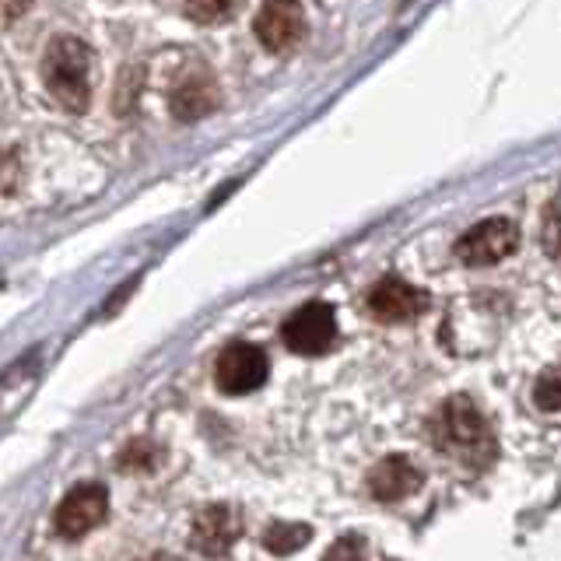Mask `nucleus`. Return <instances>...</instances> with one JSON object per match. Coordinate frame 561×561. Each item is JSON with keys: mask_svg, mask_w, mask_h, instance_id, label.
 <instances>
[{"mask_svg": "<svg viewBox=\"0 0 561 561\" xmlns=\"http://www.w3.org/2000/svg\"><path fill=\"white\" fill-rule=\"evenodd\" d=\"M432 435L443 453H453L456 460H463L470 467H481L495 456V438L484 414L478 411V403L467 397H453L443 411L432 421Z\"/></svg>", "mask_w": 561, "mask_h": 561, "instance_id": "nucleus-1", "label": "nucleus"}, {"mask_svg": "<svg viewBox=\"0 0 561 561\" xmlns=\"http://www.w3.org/2000/svg\"><path fill=\"white\" fill-rule=\"evenodd\" d=\"M43 81L67 113H84L92 102V49L75 35L49 43L43 57Z\"/></svg>", "mask_w": 561, "mask_h": 561, "instance_id": "nucleus-2", "label": "nucleus"}, {"mask_svg": "<svg viewBox=\"0 0 561 561\" xmlns=\"http://www.w3.org/2000/svg\"><path fill=\"white\" fill-rule=\"evenodd\" d=\"M519 245V228L508 218H488L481 225H473L470 232L456 239V260L467 267H491V263L505 260Z\"/></svg>", "mask_w": 561, "mask_h": 561, "instance_id": "nucleus-3", "label": "nucleus"}, {"mask_svg": "<svg viewBox=\"0 0 561 561\" xmlns=\"http://www.w3.org/2000/svg\"><path fill=\"white\" fill-rule=\"evenodd\" d=\"M280 337L295 351V355H323L330 344L337 341V316L333 306L327 302H309L298 312H291L285 327H280Z\"/></svg>", "mask_w": 561, "mask_h": 561, "instance_id": "nucleus-4", "label": "nucleus"}, {"mask_svg": "<svg viewBox=\"0 0 561 561\" xmlns=\"http://www.w3.org/2000/svg\"><path fill=\"white\" fill-rule=\"evenodd\" d=\"M215 379L232 397L253 393L267 382V355L256 344H228L218 355Z\"/></svg>", "mask_w": 561, "mask_h": 561, "instance_id": "nucleus-5", "label": "nucleus"}, {"mask_svg": "<svg viewBox=\"0 0 561 561\" xmlns=\"http://www.w3.org/2000/svg\"><path fill=\"white\" fill-rule=\"evenodd\" d=\"M105 508H110V491L102 484H81L75 491H67L64 502L57 505L53 530H57L64 540H78L81 534L92 530L95 523H102Z\"/></svg>", "mask_w": 561, "mask_h": 561, "instance_id": "nucleus-6", "label": "nucleus"}, {"mask_svg": "<svg viewBox=\"0 0 561 561\" xmlns=\"http://www.w3.org/2000/svg\"><path fill=\"white\" fill-rule=\"evenodd\" d=\"M368 312L382 323H408L428 309V291H421L400 277H382L365 298Z\"/></svg>", "mask_w": 561, "mask_h": 561, "instance_id": "nucleus-7", "label": "nucleus"}, {"mask_svg": "<svg viewBox=\"0 0 561 561\" xmlns=\"http://www.w3.org/2000/svg\"><path fill=\"white\" fill-rule=\"evenodd\" d=\"M236 537H239V513L225 502L201 508L190 530V543L207 558H221L236 543Z\"/></svg>", "mask_w": 561, "mask_h": 561, "instance_id": "nucleus-8", "label": "nucleus"}, {"mask_svg": "<svg viewBox=\"0 0 561 561\" xmlns=\"http://www.w3.org/2000/svg\"><path fill=\"white\" fill-rule=\"evenodd\" d=\"M256 39L267 46L271 53H285L291 49L306 32V11L298 4H288V0H277V4H263L256 11L253 22Z\"/></svg>", "mask_w": 561, "mask_h": 561, "instance_id": "nucleus-9", "label": "nucleus"}, {"mask_svg": "<svg viewBox=\"0 0 561 561\" xmlns=\"http://www.w3.org/2000/svg\"><path fill=\"white\" fill-rule=\"evenodd\" d=\"M421 470L408 460V456H386V460H379L373 467V473H368V495H373L376 502H400L414 495V491L421 488Z\"/></svg>", "mask_w": 561, "mask_h": 561, "instance_id": "nucleus-10", "label": "nucleus"}, {"mask_svg": "<svg viewBox=\"0 0 561 561\" xmlns=\"http://www.w3.org/2000/svg\"><path fill=\"white\" fill-rule=\"evenodd\" d=\"M218 105V88L207 78H186L172 92V113L180 119H201L207 113H215Z\"/></svg>", "mask_w": 561, "mask_h": 561, "instance_id": "nucleus-11", "label": "nucleus"}, {"mask_svg": "<svg viewBox=\"0 0 561 561\" xmlns=\"http://www.w3.org/2000/svg\"><path fill=\"white\" fill-rule=\"evenodd\" d=\"M312 540V530L306 523H271L263 530V548L274 554H295L298 548H306Z\"/></svg>", "mask_w": 561, "mask_h": 561, "instance_id": "nucleus-12", "label": "nucleus"}, {"mask_svg": "<svg viewBox=\"0 0 561 561\" xmlns=\"http://www.w3.org/2000/svg\"><path fill=\"white\" fill-rule=\"evenodd\" d=\"M534 403L540 411H561V373L558 368H548L537 382H534Z\"/></svg>", "mask_w": 561, "mask_h": 561, "instance_id": "nucleus-13", "label": "nucleus"}, {"mask_svg": "<svg viewBox=\"0 0 561 561\" xmlns=\"http://www.w3.org/2000/svg\"><path fill=\"white\" fill-rule=\"evenodd\" d=\"M540 242H543V250H548V256L561 263V201H551L548 210H543Z\"/></svg>", "mask_w": 561, "mask_h": 561, "instance_id": "nucleus-14", "label": "nucleus"}, {"mask_svg": "<svg viewBox=\"0 0 561 561\" xmlns=\"http://www.w3.org/2000/svg\"><path fill=\"white\" fill-rule=\"evenodd\" d=\"M158 456H162V453H158V446H151V443L140 438V443H130L127 453L119 456V467L123 470H154Z\"/></svg>", "mask_w": 561, "mask_h": 561, "instance_id": "nucleus-15", "label": "nucleus"}, {"mask_svg": "<svg viewBox=\"0 0 561 561\" xmlns=\"http://www.w3.org/2000/svg\"><path fill=\"white\" fill-rule=\"evenodd\" d=\"M323 561H365V540L355 537V534H347L341 540H333Z\"/></svg>", "mask_w": 561, "mask_h": 561, "instance_id": "nucleus-16", "label": "nucleus"}, {"mask_svg": "<svg viewBox=\"0 0 561 561\" xmlns=\"http://www.w3.org/2000/svg\"><path fill=\"white\" fill-rule=\"evenodd\" d=\"M232 11H236V4H221V0H215V4H190L186 8V14L201 25H218L221 18H228Z\"/></svg>", "mask_w": 561, "mask_h": 561, "instance_id": "nucleus-17", "label": "nucleus"}, {"mask_svg": "<svg viewBox=\"0 0 561 561\" xmlns=\"http://www.w3.org/2000/svg\"><path fill=\"white\" fill-rule=\"evenodd\" d=\"M151 561H158V558H151Z\"/></svg>", "mask_w": 561, "mask_h": 561, "instance_id": "nucleus-18", "label": "nucleus"}]
</instances>
